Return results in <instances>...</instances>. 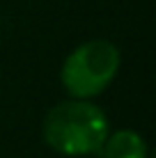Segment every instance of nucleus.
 <instances>
[{"mask_svg":"<svg viewBox=\"0 0 156 158\" xmlns=\"http://www.w3.org/2000/svg\"><path fill=\"white\" fill-rule=\"evenodd\" d=\"M108 117L96 103L83 99L60 101L46 112L41 135L62 156H94L108 138Z\"/></svg>","mask_w":156,"mask_h":158,"instance_id":"f257e3e1","label":"nucleus"},{"mask_svg":"<svg viewBox=\"0 0 156 158\" xmlns=\"http://www.w3.org/2000/svg\"><path fill=\"white\" fill-rule=\"evenodd\" d=\"M120 67L122 55L115 44L108 39H90L64 57L60 80L69 99L90 101L112 85Z\"/></svg>","mask_w":156,"mask_h":158,"instance_id":"f03ea898","label":"nucleus"},{"mask_svg":"<svg viewBox=\"0 0 156 158\" xmlns=\"http://www.w3.org/2000/svg\"><path fill=\"white\" fill-rule=\"evenodd\" d=\"M103 158H147V142L138 131L120 128L115 133H108L103 147L99 151Z\"/></svg>","mask_w":156,"mask_h":158,"instance_id":"7ed1b4c3","label":"nucleus"}]
</instances>
